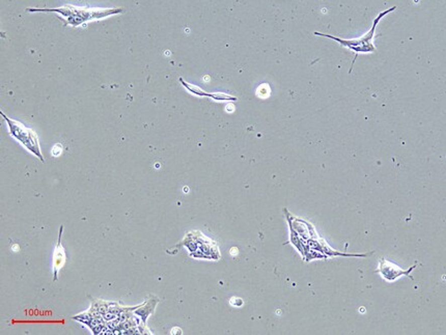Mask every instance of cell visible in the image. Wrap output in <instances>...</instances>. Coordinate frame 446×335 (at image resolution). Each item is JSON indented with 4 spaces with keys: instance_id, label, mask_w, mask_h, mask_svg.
<instances>
[{
    "instance_id": "cell-1",
    "label": "cell",
    "mask_w": 446,
    "mask_h": 335,
    "mask_svg": "<svg viewBox=\"0 0 446 335\" xmlns=\"http://www.w3.org/2000/svg\"><path fill=\"white\" fill-rule=\"evenodd\" d=\"M29 13H56L63 17L64 26L71 25L77 27L85 22L99 20L124 13L123 9H91V8H79L66 5L57 9H27Z\"/></svg>"
},
{
    "instance_id": "cell-2",
    "label": "cell",
    "mask_w": 446,
    "mask_h": 335,
    "mask_svg": "<svg viewBox=\"0 0 446 335\" xmlns=\"http://www.w3.org/2000/svg\"><path fill=\"white\" fill-rule=\"evenodd\" d=\"M396 10H397V7H392V8H390L388 10L384 11V12H381L378 16H377V18L374 20L371 28L365 33L364 36L360 37V38H357V39H350V40L340 39V38H337V37H334V36H331V35H327V33H322V32H318V31L315 32V35L319 36V37H324V38L331 39V40L337 42L342 47H345V48L351 50V51L355 52V58H354V60L352 62L351 69L349 71V73H351L352 69H353V65L355 63V60H356L358 54H360V53L366 54V53H374V52H376V47L373 44V41H374V38H375V33H376V28H377V26H378L379 22L384 18L386 15H388L389 13L396 11Z\"/></svg>"
},
{
    "instance_id": "cell-3",
    "label": "cell",
    "mask_w": 446,
    "mask_h": 335,
    "mask_svg": "<svg viewBox=\"0 0 446 335\" xmlns=\"http://www.w3.org/2000/svg\"><path fill=\"white\" fill-rule=\"evenodd\" d=\"M0 113H2L3 117L8 123L11 135L15 139L18 140L22 145H24L30 153H32L34 156H37L42 162H44L45 160H44V157L41 153L39 138L37 136V134L34 133L31 129L26 128L20 122H17V121L9 119V117L4 112H0Z\"/></svg>"
},
{
    "instance_id": "cell-4",
    "label": "cell",
    "mask_w": 446,
    "mask_h": 335,
    "mask_svg": "<svg viewBox=\"0 0 446 335\" xmlns=\"http://www.w3.org/2000/svg\"><path fill=\"white\" fill-rule=\"evenodd\" d=\"M415 268H416V265L410 267L408 270H404L397 264L389 262L386 259L382 258L380 260L378 269L376 270V273H379L382 276V278L384 280H386L387 282H394V281H397L399 278H401L402 276H407V277H410L411 279H413V277L411 276V272H412Z\"/></svg>"
},
{
    "instance_id": "cell-5",
    "label": "cell",
    "mask_w": 446,
    "mask_h": 335,
    "mask_svg": "<svg viewBox=\"0 0 446 335\" xmlns=\"http://www.w3.org/2000/svg\"><path fill=\"white\" fill-rule=\"evenodd\" d=\"M179 81L182 83L183 87H184L188 92L191 93V94H193V95H195V96L201 97V98H202V97H208V98H211V99L215 100V101H237V100H238L237 98H235V97H233V96H230V95H226V94H220V93L209 94V93H205V92H203L200 88H198V87H196V86H193V85H190V83H188V82L184 81L183 78H180Z\"/></svg>"
},
{
    "instance_id": "cell-6",
    "label": "cell",
    "mask_w": 446,
    "mask_h": 335,
    "mask_svg": "<svg viewBox=\"0 0 446 335\" xmlns=\"http://www.w3.org/2000/svg\"><path fill=\"white\" fill-rule=\"evenodd\" d=\"M60 238L61 234H59L58 238V243L57 246L55 248V253H54V260H53V267H54V281L57 279V272L60 269V268L64 265L65 263V255H64V249L61 246L60 243Z\"/></svg>"
},
{
    "instance_id": "cell-7",
    "label": "cell",
    "mask_w": 446,
    "mask_h": 335,
    "mask_svg": "<svg viewBox=\"0 0 446 335\" xmlns=\"http://www.w3.org/2000/svg\"><path fill=\"white\" fill-rule=\"evenodd\" d=\"M256 95L259 96L260 98H262V99H266L267 97H269V95H270V88H269V86L263 85L262 87H260L259 89H257Z\"/></svg>"
},
{
    "instance_id": "cell-8",
    "label": "cell",
    "mask_w": 446,
    "mask_h": 335,
    "mask_svg": "<svg viewBox=\"0 0 446 335\" xmlns=\"http://www.w3.org/2000/svg\"><path fill=\"white\" fill-rule=\"evenodd\" d=\"M61 152H62V146H61V144H56V145H54V147H53V149H52V155H53L54 157L59 156V155L61 154Z\"/></svg>"
}]
</instances>
